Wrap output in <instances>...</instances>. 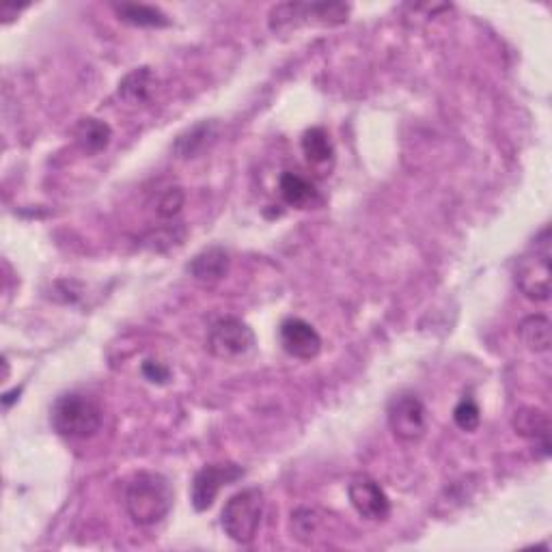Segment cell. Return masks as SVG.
<instances>
[{
  "instance_id": "obj_16",
  "label": "cell",
  "mask_w": 552,
  "mask_h": 552,
  "mask_svg": "<svg viewBox=\"0 0 552 552\" xmlns=\"http://www.w3.org/2000/svg\"><path fill=\"white\" fill-rule=\"evenodd\" d=\"M156 87V76L149 67H136L119 82V98L132 106L145 104Z\"/></svg>"
},
{
  "instance_id": "obj_1",
  "label": "cell",
  "mask_w": 552,
  "mask_h": 552,
  "mask_svg": "<svg viewBox=\"0 0 552 552\" xmlns=\"http://www.w3.org/2000/svg\"><path fill=\"white\" fill-rule=\"evenodd\" d=\"M126 509L132 522L151 527L169 516L175 501L171 481L160 473H136L126 486Z\"/></svg>"
},
{
  "instance_id": "obj_15",
  "label": "cell",
  "mask_w": 552,
  "mask_h": 552,
  "mask_svg": "<svg viewBox=\"0 0 552 552\" xmlns=\"http://www.w3.org/2000/svg\"><path fill=\"white\" fill-rule=\"evenodd\" d=\"M74 136H76L78 147L85 151V154L95 156V154H100V151H104L108 147L110 138H113V130H110V126L106 121L95 119V117H87V119L78 121Z\"/></svg>"
},
{
  "instance_id": "obj_4",
  "label": "cell",
  "mask_w": 552,
  "mask_h": 552,
  "mask_svg": "<svg viewBox=\"0 0 552 552\" xmlns=\"http://www.w3.org/2000/svg\"><path fill=\"white\" fill-rule=\"evenodd\" d=\"M514 281L529 300H550V227H544L529 251L516 261Z\"/></svg>"
},
{
  "instance_id": "obj_13",
  "label": "cell",
  "mask_w": 552,
  "mask_h": 552,
  "mask_svg": "<svg viewBox=\"0 0 552 552\" xmlns=\"http://www.w3.org/2000/svg\"><path fill=\"white\" fill-rule=\"evenodd\" d=\"M218 136V123L216 121H201L197 126L188 128L186 132L179 134L173 143V154L182 160L197 158L201 151L210 147Z\"/></svg>"
},
{
  "instance_id": "obj_9",
  "label": "cell",
  "mask_w": 552,
  "mask_h": 552,
  "mask_svg": "<svg viewBox=\"0 0 552 552\" xmlns=\"http://www.w3.org/2000/svg\"><path fill=\"white\" fill-rule=\"evenodd\" d=\"M350 503L356 509V514L369 522H384L391 516V499L389 494L376 479L371 477H356L348 486Z\"/></svg>"
},
{
  "instance_id": "obj_6",
  "label": "cell",
  "mask_w": 552,
  "mask_h": 552,
  "mask_svg": "<svg viewBox=\"0 0 552 552\" xmlns=\"http://www.w3.org/2000/svg\"><path fill=\"white\" fill-rule=\"evenodd\" d=\"M255 333L253 328L240 317H223L218 320L207 335V350L218 361L225 363H240L244 358L255 352Z\"/></svg>"
},
{
  "instance_id": "obj_10",
  "label": "cell",
  "mask_w": 552,
  "mask_h": 552,
  "mask_svg": "<svg viewBox=\"0 0 552 552\" xmlns=\"http://www.w3.org/2000/svg\"><path fill=\"white\" fill-rule=\"evenodd\" d=\"M283 350L298 361H313L322 352V337L317 330L300 317H287L279 328Z\"/></svg>"
},
{
  "instance_id": "obj_23",
  "label": "cell",
  "mask_w": 552,
  "mask_h": 552,
  "mask_svg": "<svg viewBox=\"0 0 552 552\" xmlns=\"http://www.w3.org/2000/svg\"><path fill=\"white\" fill-rule=\"evenodd\" d=\"M143 376L154 384H167L171 380V369L158 361H145L143 363Z\"/></svg>"
},
{
  "instance_id": "obj_19",
  "label": "cell",
  "mask_w": 552,
  "mask_h": 552,
  "mask_svg": "<svg viewBox=\"0 0 552 552\" xmlns=\"http://www.w3.org/2000/svg\"><path fill=\"white\" fill-rule=\"evenodd\" d=\"M518 335L522 343L535 354H544L550 350V320L546 315H529L518 326Z\"/></svg>"
},
{
  "instance_id": "obj_8",
  "label": "cell",
  "mask_w": 552,
  "mask_h": 552,
  "mask_svg": "<svg viewBox=\"0 0 552 552\" xmlns=\"http://www.w3.org/2000/svg\"><path fill=\"white\" fill-rule=\"evenodd\" d=\"M244 468L233 462H218L205 464L201 471L192 479L190 486V501L197 512H207L216 501L218 492L225 486H231L244 477Z\"/></svg>"
},
{
  "instance_id": "obj_21",
  "label": "cell",
  "mask_w": 552,
  "mask_h": 552,
  "mask_svg": "<svg viewBox=\"0 0 552 552\" xmlns=\"http://www.w3.org/2000/svg\"><path fill=\"white\" fill-rule=\"evenodd\" d=\"M453 421L462 432H475L481 423V410H479L475 399L464 397L453 410Z\"/></svg>"
},
{
  "instance_id": "obj_5",
  "label": "cell",
  "mask_w": 552,
  "mask_h": 552,
  "mask_svg": "<svg viewBox=\"0 0 552 552\" xmlns=\"http://www.w3.org/2000/svg\"><path fill=\"white\" fill-rule=\"evenodd\" d=\"M350 16V5L343 3H283L270 11V29L289 31L300 24H324L335 26L343 24Z\"/></svg>"
},
{
  "instance_id": "obj_3",
  "label": "cell",
  "mask_w": 552,
  "mask_h": 552,
  "mask_svg": "<svg viewBox=\"0 0 552 552\" xmlns=\"http://www.w3.org/2000/svg\"><path fill=\"white\" fill-rule=\"evenodd\" d=\"M266 512L264 492L259 488H244L225 503L220 514V527L236 544H251L261 527Z\"/></svg>"
},
{
  "instance_id": "obj_20",
  "label": "cell",
  "mask_w": 552,
  "mask_h": 552,
  "mask_svg": "<svg viewBox=\"0 0 552 552\" xmlns=\"http://www.w3.org/2000/svg\"><path fill=\"white\" fill-rule=\"evenodd\" d=\"M317 529H320V518H317L313 509L302 507L292 514V531L298 542L311 544V535H315Z\"/></svg>"
},
{
  "instance_id": "obj_22",
  "label": "cell",
  "mask_w": 552,
  "mask_h": 552,
  "mask_svg": "<svg viewBox=\"0 0 552 552\" xmlns=\"http://www.w3.org/2000/svg\"><path fill=\"white\" fill-rule=\"evenodd\" d=\"M184 190L182 188H169V190H164L162 192V197L158 201V214L162 218H173L177 216L179 212H182V207H184Z\"/></svg>"
},
{
  "instance_id": "obj_7",
  "label": "cell",
  "mask_w": 552,
  "mask_h": 552,
  "mask_svg": "<svg viewBox=\"0 0 552 552\" xmlns=\"http://www.w3.org/2000/svg\"><path fill=\"white\" fill-rule=\"evenodd\" d=\"M386 421L399 443L414 445L427 432V410L414 393H399L389 402Z\"/></svg>"
},
{
  "instance_id": "obj_18",
  "label": "cell",
  "mask_w": 552,
  "mask_h": 552,
  "mask_svg": "<svg viewBox=\"0 0 552 552\" xmlns=\"http://www.w3.org/2000/svg\"><path fill=\"white\" fill-rule=\"evenodd\" d=\"M121 22L132 24V26H145V29H162V26H169L171 20L167 13L160 11L158 7L143 5V3H121L113 7Z\"/></svg>"
},
{
  "instance_id": "obj_12",
  "label": "cell",
  "mask_w": 552,
  "mask_h": 552,
  "mask_svg": "<svg viewBox=\"0 0 552 552\" xmlns=\"http://www.w3.org/2000/svg\"><path fill=\"white\" fill-rule=\"evenodd\" d=\"M231 259L223 246L203 248L188 264V274L201 285H216L229 274Z\"/></svg>"
},
{
  "instance_id": "obj_14",
  "label": "cell",
  "mask_w": 552,
  "mask_h": 552,
  "mask_svg": "<svg viewBox=\"0 0 552 552\" xmlns=\"http://www.w3.org/2000/svg\"><path fill=\"white\" fill-rule=\"evenodd\" d=\"M279 190L283 201L287 205L298 207V210H311V207H317L322 203L320 192H317V188L309 182V179L292 171L281 175Z\"/></svg>"
},
{
  "instance_id": "obj_17",
  "label": "cell",
  "mask_w": 552,
  "mask_h": 552,
  "mask_svg": "<svg viewBox=\"0 0 552 552\" xmlns=\"http://www.w3.org/2000/svg\"><path fill=\"white\" fill-rule=\"evenodd\" d=\"M302 154H305L307 162L315 169L328 167L335 160V147L330 143V136L324 128H309L302 134Z\"/></svg>"
},
{
  "instance_id": "obj_11",
  "label": "cell",
  "mask_w": 552,
  "mask_h": 552,
  "mask_svg": "<svg viewBox=\"0 0 552 552\" xmlns=\"http://www.w3.org/2000/svg\"><path fill=\"white\" fill-rule=\"evenodd\" d=\"M512 427L518 436L531 440L535 449L542 453V458H548L550 455V419L544 410L533 408V406L516 410L514 419H512Z\"/></svg>"
},
{
  "instance_id": "obj_2",
  "label": "cell",
  "mask_w": 552,
  "mask_h": 552,
  "mask_svg": "<svg viewBox=\"0 0 552 552\" xmlns=\"http://www.w3.org/2000/svg\"><path fill=\"white\" fill-rule=\"evenodd\" d=\"M104 412L91 395L65 393L50 410V423L54 432L69 440H85L100 432Z\"/></svg>"
}]
</instances>
